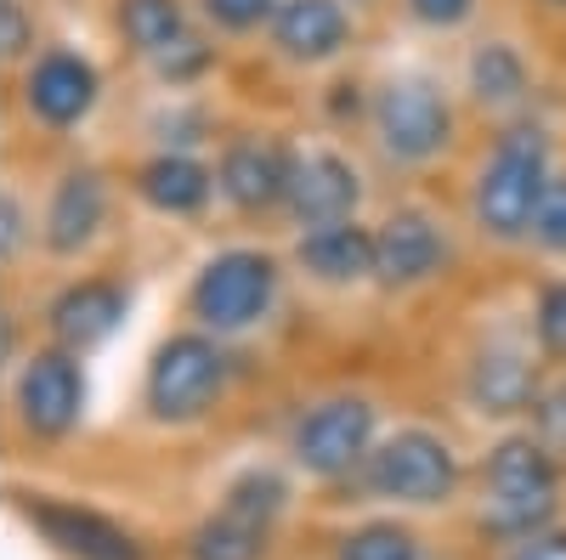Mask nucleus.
I'll use <instances>...</instances> for the list:
<instances>
[{
    "mask_svg": "<svg viewBox=\"0 0 566 560\" xmlns=\"http://www.w3.org/2000/svg\"><path fill=\"white\" fill-rule=\"evenodd\" d=\"M357 148L368 154L374 176L397 187H424L453 170L470 148V114L459 103L453 68L437 63H380L357 74Z\"/></svg>",
    "mask_w": 566,
    "mask_h": 560,
    "instance_id": "obj_1",
    "label": "nucleus"
},
{
    "mask_svg": "<svg viewBox=\"0 0 566 560\" xmlns=\"http://www.w3.org/2000/svg\"><path fill=\"white\" fill-rule=\"evenodd\" d=\"M560 159H566V148L544 114L482 130V142L459 159L453 210L464 221V239L488 255L527 261V232H533L538 199Z\"/></svg>",
    "mask_w": 566,
    "mask_h": 560,
    "instance_id": "obj_2",
    "label": "nucleus"
},
{
    "mask_svg": "<svg viewBox=\"0 0 566 560\" xmlns=\"http://www.w3.org/2000/svg\"><path fill=\"white\" fill-rule=\"evenodd\" d=\"M295 300L301 295H295L290 255H283L277 232H227L187 272V284L176 295V317L227 346H255L283 329Z\"/></svg>",
    "mask_w": 566,
    "mask_h": 560,
    "instance_id": "obj_3",
    "label": "nucleus"
},
{
    "mask_svg": "<svg viewBox=\"0 0 566 560\" xmlns=\"http://www.w3.org/2000/svg\"><path fill=\"white\" fill-rule=\"evenodd\" d=\"M130 215L119 165L69 148L40 159V277L103 266Z\"/></svg>",
    "mask_w": 566,
    "mask_h": 560,
    "instance_id": "obj_4",
    "label": "nucleus"
},
{
    "mask_svg": "<svg viewBox=\"0 0 566 560\" xmlns=\"http://www.w3.org/2000/svg\"><path fill=\"white\" fill-rule=\"evenodd\" d=\"M108 108V68L80 40L45 34L40 52L0 80V119L12 136H23L29 154H69L80 136Z\"/></svg>",
    "mask_w": 566,
    "mask_h": 560,
    "instance_id": "obj_5",
    "label": "nucleus"
},
{
    "mask_svg": "<svg viewBox=\"0 0 566 560\" xmlns=\"http://www.w3.org/2000/svg\"><path fill=\"white\" fill-rule=\"evenodd\" d=\"M374 300L408 306L437 295L464 261V221L453 204L431 199L424 187H397L374 204Z\"/></svg>",
    "mask_w": 566,
    "mask_h": 560,
    "instance_id": "obj_6",
    "label": "nucleus"
},
{
    "mask_svg": "<svg viewBox=\"0 0 566 560\" xmlns=\"http://www.w3.org/2000/svg\"><path fill=\"white\" fill-rule=\"evenodd\" d=\"M103 29L142 91H210L227 57L193 0H103Z\"/></svg>",
    "mask_w": 566,
    "mask_h": 560,
    "instance_id": "obj_7",
    "label": "nucleus"
},
{
    "mask_svg": "<svg viewBox=\"0 0 566 560\" xmlns=\"http://www.w3.org/2000/svg\"><path fill=\"white\" fill-rule=\"evenodd\" d=\"M239 373H244V346H227L176 317L154 340L148 362H142L136 408L159 431H193L221 413V402L239 385Z\"/></svg>",
    "mask_w": 566,
    "mask_h": 560,
    "instance_id": "obj_8",
    "label": "nucleus"
},
{
    "mask_svg": "<svg viewBox=\"0 0 566 560\" xmlns=\"http://www.w3.org/2000/svg\"><path fill=\"white\" fill-rule=\"evenodd\" d=\"M566 458L544 447L527 425H504L476 471V521L499 543H522L560 516Z\"/></svg>",
    "mask_w": 566,
    "mask_h": 560,
    "instance_id": "obj_9",
    "label": "nucleus"
},
{
    "mask_svg": "<svg viewBox=\"0 0 566 560\" xmlns=\"http://www.w3.org/2000/svg\"><path fill=\"white\" fill-rule=\"evenodd\" d=\"M374 165L357 136L335 125H290V193H283V232H306L328 221L374 215Z\"/></svg>",
    "mask_w": 566,
    "mask_h": 560,
    "instance_id": "obj_10",
    "label": "nucleus"
},
{
    "mask_svg": "<svg viewBox=\"0 0 566 560\" xmlns=\"http://www.w3.org/2000/svg\"><path fill=\"white\" fill-rule=\"evenodd\" d=\"M216 204L232 232H277L283 239V193H290V125L261 114L227 119L216 148Z\"/></svg>",
    "mask_w": 566,
    "mask_h": 560,
    "instance_id": "obj_11",
    "label": "nucleus"
},
{
    "mask_svg": "<svg viewBox=\"0 0 566 560\" xmlns=\"http://www.w3.org/2000/svg\"><path fill=\"white\" fill-rule=\"evenodd\" d=\"M380 431H386L380 402L357 385H335V391L306 397L290 413V425H283V458H290L295 476H306L317 487H352L374 453V442H380Z\"/></svg>",
    "mask_w": 566,
    "mask_h": 560,
    "instance_id": "obj_12",
    "label": "nucleus"
},
{
    "mask_svg": "<svg viewBox=\"0 0 566 560\" xmlns=\"http://www.w3.org/2000/svg\"><path fill=\"white\" fill-rule=\"evenodd\" d=\"M453 85H459L470 125H482V130L544 114V63L522 29L482 23L470 40H459Z\"/></svg>",
    "mask_w": 566,
    "mask_h": 560,
    "instance_id": "obj_13",
    "label": "nucleus"
},
{
    "mask_svg": "<svg viewBox=\"0 0 566 560\" xmlns=\"http://www.w3.org/2000/svg\"><path fill=\"white\" fill-rule=\"evenodd\" d=\"M352 487L386 509H448L464 493V458L448 431L408 419V425L380 431Z\"/></svg>",
    "mask_w": 566,
    "mask_h": 560,
    "instance_id": "obj_14",
    "label": "nucleus"
},
{
    "mask_svg": "<svg viewBox=\"0 0 566 560\" xmlns=\"http://www.w3.org/2000/svg\"><path fill=\"white\" fill-rule=\"evenodd\" d=\"M363 52L357 0H277L255 57L301 85H335Z\"/></svg>",
    "mask_w": 566,
    "mask_h": 560,
    "instance_id": "obj_15",
    "label": "nucleus"
},
{
    "mask_svg": "<svg viewBox=\"0 0 566 560\" xmlns=\"http://www.w3.org/2000/svg\"><path fill=\"white\" fill-rule=\"evenodd\" d=\"M34 300V329L40 340H52L74 357H97L136 306V284L130 272H119L114 261L103 266H85V272H57V277H40L29 289Z\"/></svg>",
    "mask_w": 566,
    "mask_h": 560,
    "instance_id": "obj_16",
    "label": "nucleus"
},
{
    "mask_svg": "<svg viewBox=\"0 0 566 560\" xmlns=\"http://www.w3.org/2000/svg\"><path fill=\"white\" fill-rule=\"evenodd\" d=\"M0 397H7V419L34 447H57L85 425V402H91L85 357L52 340H34L18 362L0 368Z\"/></svg>",
    "mask_w": 566,
    "mask_h": 560,
    "instance_id": "obj_17",
    "label": "nucleus"
},
{
    "mask_svg": "<svg viewBox=\"0 0 566 560\" xmlns=\"http://www.w3.org/2000/svg\"><path fill=\"white\" fill-rule=\"evenodd\" d=\"M290 509V476L272 464H250L232 476L216 498L210 516L187 532L181 554L187 560H266L277 543V521Z\"/></svg>",
    "mask_w": 566,
    "mask_h": 560,
    "instance_id": "obj_18",
    "label": "nucleus"
},
{
    "mask_svg": "<svg viewBox=\"0 0 566 560\" xmlns=\"http://www.w3.org/2000/svg\"><path fill=\"white\" fill-rule=\"evenodd\" d=\"M119 181H125L130 210L159 226L193 232V226L221 221L210 148H130L119 165Z\"/></svg>",
    "mask_w": 566,
    "mask_h": 560,
    "instance_id": "obj_19",
    "label": "nucleus"
},
{
    "mask_svg": "<svg viewBox=\"0 0 566 560\" xmlns=\"http://www.w3.org/2000/svg\"><path fill=\"white\" fill-rule=\"evenodd\" d=\"M544 380H549V362L533 346L527 317H522V323H510V329H488L470 346L459 391H464L470 413L493 419V425H522L533 413V397L544 391Z\"/></svg>",
    "mask_w": 566,
    "mask_h": 560,
    "instance_id": "obj_20",
    "label": "nucleus"
},
{
    "mask_svg": "<svg viewBox=\"0 0 566 560\" xmlns=\"http://www.w3.org/2000/svg\"><path fill=\"white\" fill-rule=\"evenodd\" d=\"M295 295L317 306L374 300V221H328L306 232H283Z\"/></svg>",
    "mask_w": 566,
    "mask_h": 560,
    "instance_id": "obj_21",
    "label": "nucleus"
},
{
    "mask_svg": "<svg viewBox=\"0 0 566 560\" xmlns=\"http://www.w3.org/2000/svg\"><path fill=\"white\" fill-rule=\"evenodd\" d=\"M40 159L29 154V170L18 154L0 159V289L40 284Z\"/></svg>",
    "mask_w": 566,
    "mask_h": 560,
    "instance_id": "obj_22",
    "label": "nucleus"
},
{
    "mask_svg": "<svg viewBox=\"0 0 566 560\" xmlns=\"http://www.w3.org/2000/svg\"><path fill=\"white\" fill-rule=\"evenodd\" d=\"M18 504H23L29 527H40L45 543H57L69 560H142V543L119 521L97 516V509H80V504L45 498V493L18 498Z\"/></svg>",
    "mask_w": 566,
    "mask_h": 560,
    "instance_id": "obj_23",
    "label": "nucleus"
},
{
    "mask_svg": "<svg viewBox=\"0 0 566 560\" xmlns=\"http://www.w3.org/2000/svg\"><path fill=\"white\" fill-rule=\"evenodd\" d=\"M391 18L413 40L459 45V40H470L488 23V0H391Z\"/></svg>",
    "mask_w": 566,
    "mask_h": 560,
    "instance_id": "obj_24",
    "label": "nucleus"
},
{
    "mask_svg": "<svg viewBox=\"0 0 566 560\" xmlns=\"http://www.w3.org/2000/svg\"><path fill=\"white\" fill-rule=\"evenodd\" d=\"M277 0H193V18L210 29L221 52H255Z\"/></svg>",
    "mask_w": 566,
    "mask_h": 560,
    "instance_id": "obj_25",
    "label": "nucleus"
},
{
    "mask_svg": "<svg viewBox=\"0 0 566 560\" xmlns=\"http://www.w3.org/2000/svg\"><path fill=\"white\" fill-rule=\"evenodd\" d=\"M335 560H424V538L397 516H374L335 538Z\"/></svg>",
    "mask_w": 566,
    "mask_h": 560,
    "instance_id": "obj_26",
    "label": "nucleus"
},
{
    "mask_svg": "<svg viewBox=\"0 0 566 560\" xmlns=\"http://www.w3.org/2000/svg\"><path fill=\"white\" fill-rule=\"evenodd\" d=\"M527 335L544 351L549 368H566V266L560 272H538V284L527 295Z\"/></svg>",
    "mask_w": 566,
    "mask_h": 560,
    "instance_id": "obj_27",
    "label": "nucleus"
},
{
    "mask_svg": "<svg viewBox=\"0 0 566 560\" xmlns=\"http://www.w3.org/2000/svg\"><path fill=\"white\" fill-rule=\"evenodd\" d=\"M527 261L544 266V272L566 266V159L555 165L544 199H538V215H533V232H527Z\"/></svg>",
    "mask_w": 566,
    "mask_h": 560,
    "instance_id": "obj_28",
    "label": "nucleus"
},
{
    "mask_svg": "<svg viewBox=\"0 0 566 560\" xmlns=\"http://www.w3.org/2000/svg\"><path fill=\"white\" fill-rule=\"evenodd\" d=\"M45 45L40 0H0V80H12Z\"/></svg>",
    "mask_w": 566,
    "mask_h": 560,
    "instance_id": "obj_29",
    "label": "nucleus"
},
{
    "mask_svg": "<svg viewBox=\"0 0 566 560\" xmlns=\"http://www.w3.org/2000/svg\"><path fill=\"white\" fill-rule=\"evenodd\" d=\"M522 425H527L544 447H555V453L566 458V368H549V380H544V391L533 397V413L522 419Z\"/></svg>",
    "mask_w": 566,
    "mask_h": 560,
    "instance_id": "obj_30",
    "label": "nucleus"
},
{
    "mask_svg": "<svg viewBox=\"0 0 566 560\" xmlns=\"http://www.w3.org/2000/svg\"><path fill=\"white\" fill-rule=\"evenodd\" d=\"M504 560H566V527H544L522 543H504Z\"/></svg>",
    "mask_w": 566,
    "mask_h": 560,
    "instance_id": "obj_31",
    "label": "nucleus"
},
{
    "mask_svg": "<svg viewBox=\"0 0 566 560\" xmlns=\"http://www.w3.org/2000/svg\"><path fill=\"white\" fill-rule=\"evenodd\" d=\"M527 7H533L538 18H549V23H566V0H527Z\"/></svg>",
    "mask_w": 566,
    "mask_h": 560,
    "instance_id": "obj_32",
    "label": "nucleus"
}]
</instances>
